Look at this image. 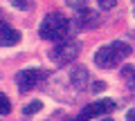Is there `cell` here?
Here are the masks:
<instances>
[{"label":"cell","instance_id":"cell-10","mask_svg":"<svg viewBox=\"0 0 135 121\" xmlns=\"http://www.w3.org/2000/svg\"><path fill=\"white\" fill-rule=\"evenodd\" d=\"M9 2L16 7V9H23V11H27L29 7H32V0H9Z\"/></svg>","mask_w":135,"mask_h":121},{"label":"cell","instance_id":"cell-13","mask_svg":"<svg viewBox=\"0 0 135 121\" xmlns=\"http://www.w3.org/2000/svg\"><path fill=\"white\" fill-rule=\"evenodd\" d=\"M101 121H110V119H101Z\"/></svg>","mask_w":135,"mask_h":121},{"label":"cell","instance_id":"cell-6","mask_svg":"<svg viewBox=\"0 0 135 121\" xmlns=\"http://www.w3.org/2000/svg\"><path fill=\"white\" fill-rule=\"evenodd\" d=\"M20 43V31L9 25H0V47H14Z\"/></svg>","mask_w":135,"mask_h":121},{"label":"cell","instance_id":"cell-11","mask_svg":"<svg viewBox=\"0 0 135 121\" xmlns=\"http://www.w3.org/2000/svg\"><path fill=\"white\" fill-rule=\"evenodd\" d=\"M115 2H117V0H99V7H101V9H113Z\"/></svg>","mask_w":135,"mask_h":121},{"label":"cell","instance_id":"cell-8","mask_svg":"<svg viewBox=\"0 0 135 121\" xmlns=\"http://www.w3.org/2000/svg\"><path fill=\"white\" fill-rule=\"evenodd\" d=\"M11 112V101L0 92V114H9Z\"/></svg>","mask_w":135,"mask_h":121},{"label":"cell","instance_id":"cell-9","mask_svg":"<svg viewBox=\"0 0 135 121\" xmlns=\"http://www.w3.org/2000/svg\"><path fill=\"white\" fill-rule=\"evenodd\" d=\"M41 108H43V103H41V101H32L27 108H25V114H27V117H32L34 112H38Z\"/></svg>","mask_w":135,"mask_h":121},{"label":"cell","instance_id":"cell-1","mask_svg":"<svg viewBox=\"0 0 135 121\" xmlns=\"http://www.w3.org/2000/svg\"><path fill=\"white\" fill-rule=\"evenodd\" d=\"M131 54V45L124 43V40H113V43L104 45L95 52V65L101 70H113L124 61L128 58Z\"/></svg>","mask_w":135,"mask_h":121},{"label":"cell","instance_id":"cell-7","mask_svg":"<svg viewBox=\"0 0 135 121\" xmlns=\"http://www.w3.org/2000/svg\"><path fill=\"white\" fill-rule=\"evenodd\" d=\"M124 78H126V83H128V87L135 92V67H126L124 70Z\"/></svg>","mask_w":135,"mask_h":121},{"label":"cell","instance_id":"cell-12","mask_svg":"<svg viewBox=\"0 0 135 121\" xmlns=\"http://www.w3.org/2000/svg\"><path fill=\"white\" fill-rule=\"evenodd\" d=\"M126 121H135V108L126 112Z\"/></svg>","mask_w":135,"mask_h":121},{"label":"cell","instance_id":"cell-2","mask_svg":"<svg viewBox=\"0 0 135 121\" xmlns=\"http://www.w3.org/2000/svg\"><path fill=\"white\" fill-rule=\"evenodd\" d=\"M68 31H70V20H68L63 14H59V11L47 14V16L43 18V23H41V27H38L41 38L52 40V43L63 40V38L68 36Z\"/></svg>","mask_w":135,"mask_h":121},{"label":"cell","instance_id":"cell-5","mask_svg":"<svg viewBox=\"0 0 135 121\" xmlns=\"http://www.w3.org/2000/svg\"><path fill=\"white\" fill-rule=\"evenodd\" d=\"M113 110H115V101H110V99H99V101H95V103L83 108L77 121H90V119H97L101 114H108Z\"/></svg>","mask_w":135,"mask_h":121},{"label":"cell","instance_id":"cell-3","mask_svg":"<svg viewBox=\"0 0 135 121\" xmlns=\"http://www.w3.org/2000/svg\"><path fill=\"white\" fill-rule=\"evenodd\" d=\"M45 78H47V72H45V70L29 67V70L18 72V76H16V85H18L20 92H29V90H34L36 85H41Z\"/></svg>","mask_w":135,"mask_h":121},{"label":"cell","instance_id":"cell-4","mask_svg":"<svg viewBox=\"0 0 135 121\" xmlns=\"http://www.w3.org/2000/svg\"><path fill=\"white\" fill-rule=\"evenodd\" d=\"M79 43L77 40H56V45H54V49L50 52V56L56 61V63H70V61H74V58L79 56Z\"/></svg>","mask_w":135,"mask_h":121}]
</instances>
